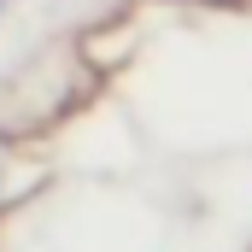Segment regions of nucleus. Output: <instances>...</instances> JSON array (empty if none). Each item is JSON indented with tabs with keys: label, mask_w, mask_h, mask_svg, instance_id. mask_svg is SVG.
Instances as JSON below:
<instances>
[{
	"label": "nucleus",
	"mask_w": 252,
	"mask_h": 252,
	"mask_svg": "<svg viewBox=\"0 0 252 252\" xmlns=\"http://www.w3.org/2000/svg\"><path fill=\"white\" fill-rule=\"evenodd\" d=\"M0 12H6V0H0Z\"/></svg>",
	"instance_id": "nucleus-1"
}]
</instances>
